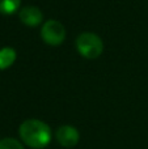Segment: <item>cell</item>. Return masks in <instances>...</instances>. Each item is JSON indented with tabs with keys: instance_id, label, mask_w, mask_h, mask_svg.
Wrapping results in <instances>:
<instances>
[{
	"instance_id": "5",
	"label": "cell",
	"mask_w": 148,
	"mask_h": 149,
	"mask_svg": "<svg viewBox=\"0 0 148 149\" xmlns=\"http://www.w3.org/2000/svg\"><path fill=\"white\" fill-rule=\"evenodd\" d=\"M20 16V20L22 24H25L26 26H38L39 24L43 20V15H42V10L38 7H24L20 9L18 12Z\"/></svg>"
},
{
	"instance_id": "7",
	"label": "cell",
	"mask_w": 148,
	"mask_h": 149,
	"mask_svg": "<svg viewBox=\"0 0 148 149\" xmlns=\"http://www.w3.org/2000/svg\"><path fill=\"white\" fill-rule=\"evenodd\" d=\"M20 4L21 0H0V13L12 15V13L18 10Z\"/></svg>"
},
{
	"instance_id": "3",
	"label": "cell",
	"mask_w": 148,
	"mask_h": 149,
	"mask_svg": "<svg viewBox=\"0 0 148 149\" xmlns=\"http://www.w3.org/2000/svg\"><path fill=\"white\" fill-rule=\"evenodd\" d=\"M41 37L49 46H59L66 38V29L57 20H49L41 29Z\"/></svg>"
},
{
	"instance_id": "8",
	"label": "cell",
	"mask_w": 148,
	"mask_h": 149,
	"mask_svg": "<svg viewBox=\"0 0 148 149\" xmlns=\"http://www.w3.org/2000/svg\"><path fill=\"white\" fill-rule=\"evenodd\" d=\"M0 149H24V147L16 139L5 137V139L0 140Z\"/></svg>"
},
{
	"instance_id": "1",
	"label": "cell",
	"mask_w": 148,
	"mask_h": 149,
	"mask_svg": "<svg viewBox=\"0 0 148 149\" xmlns=\"http://www.w3.org/2000/svg\"><path fill=\"white\" fill-rule=\"evenodd\" d=\"M20 137L28 147L33 149L45 148L51 140V130L45 122L28 119L18 128Z\"/></svg>"
},
{
	"instance_id": "4",
	"label": "cell",
	"mask_w": 148,
	"mask_h": 149,
	"mask_svg": "<svg viewBox=\"0 0 148 149\" xmlns=\"http://www.w3.org/2000/svg\"><path fill=\"white\" fill-rule=\"evenodd\" d=\"M58 143L64 148H72L79 143L80 135L79 131L72 126H60L55 132Z\"/></svg>"
},
{
	"instance_id": "6",
	"label": "cell",
	"mask_w": 148,
	"mask_h": 149,
	"mask_svg": "<svg viewBox=\"0 0 148 149\" xmlns=\"http://www.w3.org/2000/svg\"><path fill=\"white\" fill-rule=\"evenodd\" d=\"M16 51L12 47H4L0 50V70H7L15 63Z\"/></svg>"
},
{
	"instance_id": "2",
	"label": "cell",
	"mask_w": 148,
	"mask_h": 149,
	"mask_svg": "<svg viewBox=\"0 0 148 149\" xmlns=\"http://www.w3.org/2000/svg\"><path fill=\"white\" fill-rule=\"evenodd\" d=\"M76 49L81 56L87 59H96L104 51V43L97 34L85 31L76 38Z\"/></svg>"
}]
</instances>
